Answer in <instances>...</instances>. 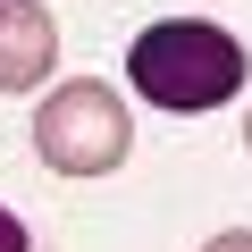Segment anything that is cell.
<instances>
[{
    "label": "cell",
    "mask_w": 252,
    "mask_h": 252,
    "mask_svg": "<svg viewBox=\"0 0 252 252\" xmlns=\"http://www.w3.org/2000/svg\"><path fill=\"white\" fill-rule=\"evenodd\" d=\"M126 84L160 109H219L244 93V42L227 26H202V17L143 26L135 51H126Z\"/></svg>",
    "instance_id": "6da1fadb"
},
{
    "label": "cell",
    "mask_w": 252,
    "mask_h": 252,
    "mask_svg": "<svg viewBox=\"0 0 252 252\" xmlns=\"http://www.w3.org/2000/svg\"><path fill=\"white\" fill-rule=\"evenodd\" d=\"M34 152H42V168H59V177H109L126 152H135L126 101H118L109 84H93V76L59 84V93L34 109Z\"/></svg>",
    "instance_id": "7a4b0ae2"
},
{
    "label": "cell",
    "mask_w": 252,
    "mask_h": 252,
    "mask_svg": "<svg viewBox=\"0 0 252 252\" xmlns=\"http://www.w3.org/2000/svg\"><path fill=\"white\" fill-rule=\"evenodd\" d=\"M244 152H252V109H244Z\"/></svg>",
    "instance_id": "8992f818"
},
{
    "label": "cell",
    "mask_w": 252,
    "mask_h": 252,
    "mask_svg": "<svg viewBox=\"0 0 252 252\" xmlns=\"http://www.w3.org/2000/svg\"><path fill=\"white\" fill-rule=\"evenodd\" d=\"M0 252H34V235H26V219H17V210H0Z\"/></svg>",
    "instance_id": "277c9868"
},
{
    "label": "cell",
    "mask_w": 252,
    "mask_h": 252,
    "mask_svg": "<svg viewBox=\"0 0 252 252\" xmlns=\"http://www.w3.org/2000/svg\"><path fill=\"white\" fill-rule=\"evenodd\" d=\"M59 59V26L42 0H0V93H34Z\"/></svg>",
    "instance_id": "3957f363"
},
{
    "label": "cell",
    "mask_w": 252,
    "mask_h": 252,
    "mask_svg": "<svg viewBox=\"0 0 252 252\" xmlns=\"http://www.w3.org/2000/svg\"><path fill=\"white\" fill-rule=\"evenodd\" d=\"M202 252H252V235H244V227H227V235H210Z\"/></svg>",
    "instance_id": "5b68a950"
}]
</instances>
